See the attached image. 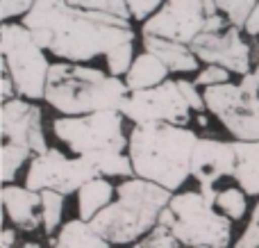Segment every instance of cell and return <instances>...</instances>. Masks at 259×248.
Returning <instances> with one entry per match:
<instances>
[{"label":"cell","instance_id":"4fadbf2b","mask_svg":"<svg viewBox=\"0 0 259 248\" xmlns=\"http://www.w3.org/2000/svg\"><path fill=\"white\" fill-rule=\"evenodd\" d=\"M0 114H3V126H0L3 141L27 146L34 155L46 153L50 148L44 132V116H41L39 105H34V100L23 98V96L3 100Z\"/></svg>","mask_w":259,"mask_h":248},{"label":"cell","instance_id":"ba28073f","mask_svg":"<svg viewBox=\"0 0 259 248\" xmlns=\"http://www.w3.org/2000/svg\"><path fill=\"white\" fill-rule=\"evenodd\" d=\"M230 25L228 16L219 9L216 0H166L141 25V34L168 36L191 44L200 32L223 30Z\"/></svg>","mask_w":259,"mask_h":248},{"label":"cell","instance_id":"cb8c5ba5","mask_svg":"<svg viewBox=\"0 0 259 248\" xmlns=\"http://www.w3.org/2000/svg\"><path fill=\"white\" fill-rule=\"evenodd\" d=\"M134 57H137V55H134V41H127V44L116 46V48H112L107 55H105L107 71L112 73V75L123 77L130 71V66H132Z\"/></svg>","mask_w":259,"mask_h":248},{"label":"cell","instance_id":"277c9868","mask_svg":"<svg viewBox=\"0 0 259 248\" xmlns=\"http://www.w3.org/2000/svg\"><path fill=\"white\" fill-rule=\"evenodd\" d=\"M175 191L146 178H123L116 187V200L100 210L91 223L114 246L137 244L159 223V214Z\"/></svg>","mask_w":259,"mask_h":248},{"label":"cell","instance_id":"e0dca14e","mask_svg":"<svg viewBox=\"0 0 259 248\" xmlns=\"http://www.w3.org/2000/svg\"><path fill=\"white\" fill-rule=\"evenodd\" d=\"M48 246H57V248H107L112 246L98 230L94 228V223L87 219L77 217L71 221L62 223L57 230V235H53L48 239Z\"/></svg>","mask_w":259,"mask_h":248},{"label":"cell","instance_id":"e575fe53","mask_svg":"<svg viewBox=\"0 0 259 248\" xmlns=\"http://www.w3.org/2000/svg\"><path fill=\"white\" fill-rule=\"evenodd\" d=\"M23 246H30V248H34V246H39V241H25Z\"/></svg>","mask_w":259,"mask_h":248},{"label":"cell","instance_id":"44dd1931","mask_svg":"<svg viewBox=\"0 0 259 248\" xmlns=\"http://www.w3.org/2000/svg\"><path fill=\"white\" fill-rule=\"evenodd\" d=\"M64 198H66V194L57 189H41V214H44V226L41 228L48 237H53L55 230L62 226Z\"/></svg>","mask_w":259,"mask_h":248},{"label":"cell","instance_id":"9c48e42d","mask_svg":"<svg viewBox=\"0 0 259 248\" xmlns=\"http://www.w3.org/2000/svg\"><path fill=\"white\" fill-rule=\"evenodd\" d=\"M100 171L89 155H75L66 157L62 150L48 148L30 159L25 176V185L30 189H57L62 194H77L84 182L98 178Z\"/></svg>","mask_w":259,"mask_h":248},{"label":"cell","instance_id":"4316f807","mask_svg":"<svg viewBox=\"0 0 259 248\" xmlns=\"http://www.w3.org/2000/svg\"><path fill=\"white\" fill-rule=\"evenodd\" d=\"M71 5L84 9H96V12H107V14H116L123 18H132V12L127 7V0H68Z\"/></svg>","mask_w":259,"mask_h":248},{"label":"cell","instance_id":"d6986e66","mask_svg":"<svg viewBox=\"0 0 259 248\" xmlns=\"http://www.w3.org/2000/svg\"><path fill=\"white\" fill-rule=\"evenodd\" d=\"M170 68L157 57L150 50H143L141 55H137L130 66V71L125 73V82L130 87V91H139V89H148V87L161 85L168 77Z\"/></svg>","mask_w":259,"mask_h":248},{"label":"cell","instance_id":"f546056e","mask_svg":"<svg viewBox=\"0 0 259 248\" xmlns=\"http://www.w3.org/2000/svg\"><path fill=\"white\" fill-rule=\"evenodd\" d=\"M36 0H0V18L12 21V18H23Z\"/></svg>","mask_w":259,"mask_h":248},{"label":"cell","instance_id":"5bb4252c","mask_svg":"<svg viewBox=\"0 0 259 248\" xmlns=\"http://www.w3.org/2000/svg\"><path fill=\"white\" fill-rule=\"evenodd\" d=\"M237 169V148L234 141L198 137L191 157V178L200 187L216 185L221 178H232Z\"/></svg>","mask_w":259,"mask_h":248},{"label":"cell","instance_id":"4dcf8cb0","mask_svg":"<svg viewBox=\"0 0 259 248\" xmlns=\"http://www.w3.org/2000/svg\"><path fill=\"white\" fill-rule=\"evenodd\" d=\"M178 85H180V89H182V94H184V98H187V103L191 105V109H196L198 114H205V112H207L205 94H200V91H198V85H196V82L180 77Z\"/></svg>","mask_w":259,"mask_h":248},{"label":"cell","instance_id":"ac0fdd59","mask_svg":"<svg viewBox=\"0 0 259 248\" xmlns=\"http://www.w3.org/2000/svg\"><path fill=\"white\" fill-rule=\"evenodd\" d=\"M234 148H237V169L232 176L234 182L248 196H259V139H234Z\"/></svg>","mask_w":259,"mask_h":248},{"label":"cell","instance_id":"5b68a950","mask_svg":"<svg viewBox=\"0 0 259 248\" xmlns=\"http://www.w3.org/2000/svg\"><path fill=\"white\" fill-rule=\"evenodd\" d=\"M0 46H3V66L16 82L18 96L44 100L50 71V62L46 57L48 50L36 41V36L23 21H3Z\"/></svg>","mask_w":259,"mask_h":248},{"label":"cell","instance_id":"8992f818","mask_svg":"<svg viewBox=\"0 0 259 248\" xmlns=\"http://www.w3.org/2000/svg\"><path fill=\"white\" fill-rule=\"evenodd\" d=\"M170 208L175 221L173 235L182 246L191 248H225L232 244V219L223 214L216 203H209L202 191L173 194Z\"/></svg>","mask_w":259,"mask_h":248},{"label":"cell","instance_id":"7402d4cb","mask_svg":"<svg viewBox=\"0 0 259 248\" xmlns=\"http://www.w3.org/2000/svg\"><path fill=\"white\" fill-rule=\"evenodd\" d=\"M32 157H34V153H32L27 146L3 141V182L16 180V176L23 169V164H27Z\"/></svg>","mask_w":259,"mask_h":248},{"label":"cell","instance_id":"83f0119b","mask_svg":"<svg viewBox=\"0 0 259 248\" xmlns=\"http://www.w3.org/2000/svg\"><path fill=\"white\" fill-rule=\"evenodd\" d=\"M230 77H232V71H230V68L221 66V64H207L200 73H196L193 82H196L198 87H211V85L230 82Z\"/></svg>","mask_w":259,"mask_h":248},{"label":"cell","instance_id":"52a82bcc","mask_svg":"<svg viewBox=\"0 0 259 248\" xmlns=\"http://www.w3.org/2000/svg\"><path fill=\"white\" fill-rule=\"evenodd\" d=\"M123 123L125 114L121 109H98L75 116L62 114L53 121V132L75 155L112 153L127 150L130 137L123 130Z\"/></svg>","mask_w":259,"mask_h":248},{"label":"cell","instance_id":"1f68e13d","mask_svg":"<svg viewBox=\"0 0 259 248\" xmlns=\"http://www.w3.org/2000/svg\"><path fill=\"white\" fill-rule=\"evenodd\" d=\"M164 3L166 0H127V7H130V12H132L134 21L143 23L146 18H150Z\"/></svg>","mask_w":259,"mask_h":248},{"label":"cell","instance_id":"f1b7e54d","mask_svg":"<svg viewBox=\"0 0 259 248\" xmlns=\"http://www.w3.org/2000/svg\"><path fill=\"white\" fill-rule=\"evenodd\" d=\"M237 246L239 248H259V200L250 214V221H248L246 230H243L241 237L237 239Z\"/></svg>","mask_w":259,"mask_h":248},{"label":"cell","instance_id":"7c38bea8","mask_svg":"<svg viewBox=\"0 0 259 248\" xmlns=\"http://www.w3.org/2000/svg\"><path fill=\"white\" fill-rule=\"evenodd\" d=\"M241 27L225 25L223 30L200 32L191 41L193 53L205 64H221L237 75H246L252 68V48L241 36Z\"/></svg>","mask_w":259,"mask_h":248},{"label":"cell","instance_id":"30bf717a","mask_svg":"<svg viewBox=\"0 0 259 248\" xmlns=\"http://www.w3.org/2000/svg\"><path fill=\"white\" fill-rule=\"evenodd\" d=\"M207 112L216 116L234 139H259V94L246 91L239 82L205 87Z\"/></svg>","mask_w":259,"mask_h":248},{"label":"cell","instance_id":"484cf974","mask_svg":"<svg viewBox=\"0 0 259 248\" xmlns=\"http://www.w3.org/2000/svg\"><path fill=\"white\" fill-rule=\"evenodd\" d=\"M134 246H148V248H178L182 246L180 244V239L173 235V230H170L166 223H157L155 228H152L150 232H148L146 237H141V239L137 241Z\"/></svg>","mask_w":259,"mask_h":248},{"label":"cell","instance_id":"8fae6325","mask_svg":"<svg viewBox=\"0 0 259 248\" xmlns=\"http://www.w3.org/2000/svg\"><path fill=\"white\" fill-rule=\"evenodd\" d=\"M121 112L134 126L152 121L189 126V121H191V105L184 98L178 80H168V77L161 85L130 91V96L121 105Z\"/></svg>","mask_w":259,"mask_h":248},{"label":"cell","instance_id":"6da1fadb","mask_svg":"<svg viewBox=\"0 0 259 248\" xmlns=\"http://www.w3.org/2000/svg\"><path fill=\"white\" fill-rule=\"evenodd\" d=\"M23 23L50 55L66 62H89L98 55H107L116 46L134 41L130 18L77 7L68 0L50 5L34 3L23 16Z\"/></svg>","mask_w":259,"mask_h":248},{"label":"cell","instance_id":"2e32d148","mask_svg":"<svg viewBox=\"0 0 259 248\" xmlns=\"http://www.w3.org/2000/svg\"><path fill=\"white\" fill-rule=\"evenodd\" d=\"M143 50L155 53L170 68V73H198V68H200V57L184 41L157 34H143Z\"/></svg>","mask_w":259,"mask_h":248},{"label":"cell","instance_id":"3957f363","mask_svg":"<svg viewBox=\"0 0 259 248\" xmlns=\"http://www.w3.org/2000/svg\"><path fill=\"white\" fill-rule=\"evenodd\" d=\"M127 96V82L118 75L84 66V62L62 59L50 64L44 100L55 112L75 116L98 109H121Z\"/></svg>","mask_w":259,"mask_h":248},{"label":"cell","instance_id":"ffe728a7","mask_svg":"<svg viewBox=\"0 0 259 248\" xmlns=\"http://www.w3.org/2000/svg\"><path fill=\"white\" fill-rule=\"evenodd\" d=\"M116 196V187L109 182V178L98 176L94 180L84 182L77 189V214L87 221L96 217L100 210H105Z\"/></svg>","mask_w":259,"mask_h":248},{"label":"cell","instance_id":"7a4b0ae2","mask_svg":"<svg viewBox=\"0 0 259 248\" xmlns=\"http://www.w3.org/2000/svg\"><path fill=\"white\" fill-rule=\"evenodd\" d=\"M198 135L187 126L166 121L139 123L130 132L127 155L134 176L178 191L191 178V157Z\"/></svg>","mask_w":259,"mask_h":248},{"label":"cell","instance_id":"d6a6232c","mask_svg":"<svg viewBox=\"0 0 259 248\" xmlns=\"http://www.w3.org/2000/svg\"><path fill=\"white\" fill-rule=\"evenodd\" d=\"M239 85H241L246 91L259 94V55H257V64L246 73V75H241V82H239Z\"/></svg>","mask_w":259,"mask_h":248},{"label":"cell","instance_id":"9a60e30c","mask_svg":"<svg viewBox=\"0 0 259 248\" xmlns=\"http://www.w3.org/2000/svg\"><path fill=\"white\" fill-rule=\"evenodd\" d=\"M3 208L7 219L25 232H34L39 226H44V214H41V191L30 189L27 185H3Z\"/></svg>","mask_w":259,"mask_h":248},{"label":"cell","instance_id":"d590c367","mask_svg":"<svg viewBox=\"0 0 259 248\" xmlns=\"http://www.w3.org/2000/svg\"><path fill=\"white\" fill-rule=\"evenodd\" d=\"M39 5H50V3H57V0H36Z\"/></svg>","mask_w":259,"mask_h":248},{"label":"cell","instance_id":"836d02e7","mask_svg":"<svg viewBox=\"0 0 259 248\" xmlns=\"http://www.w3.org/2000/svg\"><path fill=\"white\" fill-rule=\"evenodd\" d=\"M16 244H18L16 226H14V228H3V232H0V246H3V248H12Z\"/></svg>","mask_w":259,"mask_h":248},{"label":"cell","instance_id":"603a6c76","mask_svg":"<svg viewBox=\"0 0 259 248\" xmlns=\"http://www.w3.org/2000/svg\"><path fill=\"white\" fill-rule=\"evenodd\" d=\"M216 208L223 214H228L232 221H241L248 212V194L241 187H228V189L219 191V198H216Z\"/></svg>","mask_w":259,"mask_h":248},{"label":"cell","instance_id":"d4e9b609","mask_svg":"<svg viewBox=\"0 0 259 248\" xmlns=\"http://www.w3.org/2000/svg\"><path fill=\"white\" fill-rule=\"evenodd\" d=\"M259 0H216V5H219V9L228 16V21L232 23V25L241 27L246 25L248 16L252 14V9L257 7Z\"/></svg>","mask_w":259,"mask_h":248}]
</instances>
